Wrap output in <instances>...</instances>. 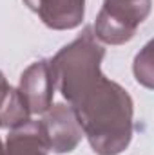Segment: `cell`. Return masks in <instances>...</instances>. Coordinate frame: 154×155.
Listing matches in <instances>:
<instances>
[{
  "mask_svg": "<svg viewBox=\"0 0 154 155\" xmlns=\"http://www.w3.org/2000/svg\"><path fill=\"white\" fill-rule=\"evenodd\" d=\"M71 108L98 155H118L129 146L132 99L118 83L102 74L71 101Z\"/></svg>",
  "mask_w": 154,
  "mask_h": 155,
  "instance_id": "cell-1",
  "label": "cell"
},
{
  "mask_svg": "<svg viewBox=\"0 0 154 155\" xmlns=\"http://www.w3.org/2000/svg\"><path fill=\"white\" fill-rule=\"evenodd\" d=\"M103 56L105 49L94 36L93 27H85L75 41L65 45L49 61L54 85L69 103L102 76L100 63Z\"/></svg>",
  "mask_w": 154,
  "mask_h": 155,
  "instance_id": "cell-2",
  "label": "cell"
},
{
  "mask_svg": "<svg viewBox=\"0 0 154 155\" xmlns=\"http://www.w3.org/2000/svg\"><path fill=\"white\" fill-rule=\"evenodd\" d=\"M151 0H103V7L93 27L94 36L109 45L125 43L138 25L149 16Z\"/></svg>",
  "mask_w": 154,
  "mask_h": 155,
  "instance_id": "cell-3",
  "label": "cell"
},
{
  "mask_svg": "<svg viewBox=\"0 0 154 155\" xmlns=\"http://www.w3.org/2000/svg\"><path fill=\"white\" fill-rule=\"evenodd\" d=\"M40 132L49 152L67 153L73 152L83 137V132L78 124V119L71 105L58 103L51 107L42 121H38Z\"/></svg>",
  "mask_w": 154,
  "mask_h": 155,
  "instance_id": "cell-4",
  "label": "cell"
},
{
  "mask_svg": "<svg viewBox=\"0 0 154 155\" xmlns=\"http://www.w3.org/2000/svg\"><path fill=\"white\" fill-rule=\"evenodd\" d=\"M54 87V76L49 61L40 60L24 71L16 90L31 114H45L53 107Z\"/></svg>",
  "mask_w": 154,
  "mask_h": 155,
  "instance_id": "cell-5",
  "label": "cell"
},
{
  "mask_svg": "<svg viewBox=\"0 0 154 155\" xmlns=\"http://www.w3.org/2000/svg\"><path fill=\"white\" fill-rule=\"evenodd\" d=\"M40 20L56 31L75 29L82 24L85 13V0H24Z\"/></svg>",
  "mask_w": 154,
  "mask_h": 155,
  "instance_id": "cell-6",
  "label": "cell"
},
{
  "mask_svg": "<svg viewBox=\"0 0 154 155\" xmlns=\"http://www.w3.org/2000/svg\"><path fill=\"white\" fill-rule=\"evenodd\" d=\"M49 148L40 132L38 121H26L24 124L11 128L7 135L4 155H47Z\"/></svg>",
  "mask_w": 154,
  "mask_h": 155,
  "instance_id": "cell-7",
  "label": "cell"
},
{
  "mask_svg": "<svg viewBox=\"0 0 154 155\" xmlns=\"http://www.w3.org/2000/svg\"><path fill=\"white\" fill-rule=\"evenodd\" d=\"M31 112L26 107L22 96L16 88H13L4 74L0 72V126L2 128H16L29 121Z\"/></svg>",
  "mask_w": 154,
  "mask_h": 155,
  "instance_id": "cell-8",
  "label": "cell"
},
{
  "mask_svg": "<svg viewBox=\"0 0 154 155\" xmlns=\"http://www.w3.org/2000/svg\"><path fill=\"white\" fill-rule=\"evenodd\" d=\"M0 155H4V146H2V141H0Z\"/></svg>",
  "mask_w": 154,
  "mask_h": 155,
  "instance_id": "cell-9",
  "label": "cell"
}]
</instances>
